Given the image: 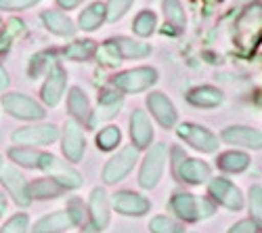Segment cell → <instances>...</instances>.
<instances>
[{
    "instance_id": "1",
    "label": "cell",
    "mask_w": 262,
    "mask_h": 233,
    "mask_svg": "<svg viewBox=\"0 0 262 233\" xmlns=\"http://www.w3.org/2000/svg\"><path fill=\"white\" fill-rule=\"evenodd\" d=\"M170 210L185 223H198L214 215L216 204L210 198H202L189 192H177L170 198Z\"/></svg>"
},
{
    "instance_id": "2",
    "label": "cell",
    "mask_w": 262,
    "mask_h": 233,
    "mask_svg": "<svg viewBox=\"0 0 262 233\" xmlns=\"http://www.w3.org/2000/svg\"><path fill=\"white\" fill-rule=\"evenodd\" d=\"M151 53V47L133 38H112L99 51V61L105 66H116L120 59H143Z\"/></svg>"
},
{
    "instance_id": "3",
    "label": "cell",
    "mask_w": 262,
    "mask_h": 233,
    "mask_svg": "<svg viewBox=\"0 0 262 233\" xmlns=\"http://www.w3.org/2000/svg\"><path fill=\"white\" fill-rule=\"evenodd\" d=\"M168 162V145L166 143H156L151 145L143 162H141V171H139V185L143 189H154L162 181L164 168Z\"/></svg>"
},
{
    "instance_id": "4",
    "label": "cell",
    "mask_w": 262,
    "mask_h": 233,
    "mask_svg": "<svg viewBox=\"0 0 262 233\" xmlns=\"http://www.w3.org/2000/svg\"><path fill=\"white\" fill-rule=\"evenodd\" d=\"M38 171L47 173L53 181H57V183L65 189V192L82 187V175L76 171L74 166H70L68 162L59 160V158H57V156H53V154H47V152H42V154H40Z\"/></svg>"
},
{
    "instance_id": "5",
    "label": "cell",
    "mask_w": 262,
    "mask_h": 233,
    "mask_svg": "<svg viewBox=\"0 0 262 233\" xmlns=\"http://www.w3.org/2000/svg\"><path fill=\"white\" fill-rule=\"evenodd\" d=\"M174 177L189 185H204L210 181V166L204 160L198 158H187L179 150H174Z\"/></svg>"
},
{
    "instance_id": "6",
    "label": "cell",
    "mask_w": 262,
    "mask_h": 233,
    "mask_svg": "<svg viewBox=\"0 0 262 233\" xmlns=\"http://www.w3.org/2000/svg\"><path fill=\"white\" fill-rule=\"evenodd\" d=\"M137 160H139V150L135 145L120 150L116 156H112V158H109V162L105 164V168H103V183L105 185H116L122 179H126L130 173H133Z\"/></svg>"
},
{
    "instance_id": "7",
    "label": "cell",
    "mask_w": 262,
    "mask_h": 233,
    "mask_svg": "<svg viewBox=\"0 0 262 233\" xmlns=\"http://www.w3.org/2000/svg\"><path fill=\"white\" fill-rule=\"evenodd\" d=\"M3 108L9 116L17 118V120H26V122H34V120H42L47 116L45 108L34 101L32 97L24 95V93H7L3 97Z\"/></svg>"
},
{
    "instance_id": "8",
    "label": "cell",
    "mask_w": 262,
    "mask_h": 233,
    "mask_svg": "<svg viewBox=\"0 0 262 233\" xmlns=\"http://www.w3.org/2000/svg\"><path fill=\"white\" fill-rule=\"evenodd\" d=\"M158 82V72L154 68H135L114 76L112 87L120 93H141Z\"/></svg>"
},
{
    "instance_id": "9",
    "label": "cell",
    "mask_w": 262,
    "mask_h": 233,
    "mask_svg": "<svg viewBox=\"0 0 262 233\" xmlns=\"http://www.w3.org/2000/svg\"><path fill=\"white\" fill-rule=\"evenodd\" d=\"M179 139H183L189 147H193L195 152L202 154H214L218 150V139L214 133H210L206 126L193 124V122H183L177 129Z\"/></svg>"
},
{
    "instance_id": "10",
    "label": "cell",
    "mask_w": 262,
    "mask_h": 233,
    "mask_svg": "<svg viewBox=\"0 0 262 233\" xmlns=\"http://www.w3.org/2000/svg\"><path fill=\"white\" fill-rule=\"evenodd\" d=\"M0 183L7 189V194L13 198V202L21 208H28L32 204V196H30V183L26 181V177L21 175L13 164H5L0 168Z\"/></svg>"
},
{
    "instance_id": "11",
    "label": "cell",
    "mask_w": 262,
    "mask_h": 233,
    "mask_svg": "<svg viewBox=\"0 0 262 233\" xmlns=\"http://www.w3.org/2000/svg\"><path fill=\"white\" fill-rule=\"evenodd\" d=\"M11 139L21 147H36V145H51L59 139V129L55 124H32L17 129Z\"/></svg>"
},
{
    "instance_id": "12",
    "label": "cell",
    "mask_w": 262,
    "mask_h": 233,
    "mask_svg": "<svg viewBox=\"0 0 262 233\" xmlns=\"http://www.w3.org/2000/svg\"><path fill=\"white\" fill-rule=\"evenodd\" d=\"M208 194L214 204H221L229 210H242L244 208V196L239 192V187H235L229 179L216 177L208 181Z\"/></svg>"
},
{
    "instance_id": "13",
    "label": "cell",
    "mask_w": 262,
    "mask_h": 233,
    "mask_svg": "<svg viewBox=\"0 0 262 233\" xmlns=\"http://www.w3.org/2000/svg\"><path fill=\"white\" fill-rule=\"evenodd\" d=\"M61 150L63 156L68 158L72 164H78L84 158L86 152V139H84V131L82 124H78L76 120H68L63 124V133H61Z\"/></svg>"
},
{
    "instance_id": "14",
    "label": "cell",
    "mask_w": 262,
    "mask_h": 233,
    "mask_svg": "<svg viewBox=\"0 0 262 233\" xmlns=\"http://www.w3.org/2000/svg\"><path fill=\"white\" fill-rule=\"evenodd\" d=\"M112 208L116 210L118 215H124V217H143L151 210V202L137 194V192H128V189H122V192H116L112 198Z\"/></svg>"
},
{
    "instance_id": "15",
    "label": "cell",
    "mask_w": 262,
    "mask_h": 233,
    "mask_svg": "<svg viewBox=\"0 0 262 233\" xmlns=\"http://www.w3.org/2000/svg\"><path fill=\"white\" fill-rule=\"evenodd\" d=\"M89 219L97 231H105L112 221V202L103 187H95L89 198Z\"/></svg>"
},
{
    "instance_id": "16",
    "label": "cell",
    "mask_w": 262,
    "mask_h": 233,
    "mask_svg": "<svg viewBox=\"0 0 262 233\" xmlns=\"http://www.w3.org/2000/svg\"><path fill=\"white\" fill-rule=\"evenodd\" d=\"M65 87H68V72H65L59 63L47 72V80L42 84L40 89V97H42V103L49 105V108H55L59 105L63 93H65Z\"/></svg>"
},
{
    "instance_id": "17",
    "label": "cell",
    "mask_w": 262,
    "mask_h": 233,
    "mask_svg": "<svg viewBox=\"0 0 262 233\" xmlns=\"http://www.w3.org/2000/svg\"><path fill=\"white\" fill-rule=\"evenodd\" d=\"M147 108L149 112L154 114V118L164 126V129H172L174 124L179 120V114H177V108L172 105V101L164 95V93H151L147 97Z\"/></svg>"
},
{
    "instance_id": "18",
    "label": "cell",
    "mask_w": 262,
    "mask_h": 233,
    "mask_svg": "<svg viewBox=\"0 0 262 233\" xmlns=\"http://www.w3.org/2000/svg\"><path fill=\"white\" fill-rule=\"evenodd\" d=\"M72 227H76V221L70 215V210H55V213L38 219L32 225L30 233H63Z\"/></svg>"
},
{
    "instance_id": "19",
    "label": "cell",
    "mask_w": 262,
    "mask_h": 233,
    "mask_svg": "<svg viewBox=\"0 0 262 233\" xmlns=\"http://www.w3.org/2000/svg\"><path fill=\"white\" fill-rule=\"evenodd\" d=\"M130 139H133L137 150H147L151 147L154 141V126L151 120L147 118V114L143 110H135L130 116Z\"/></svg>"
},
{
    "instance_id": "20",
    "label": "cell",
    "mask_w": 262,
    "mask_h": 233,
    "mask_svg": "<svg viewBox=\"0 0 262 233\" xmlns=\"http://www.w3.org/2000/svg\"><path fill=\"white\" fill-rule=\"evenodd\" d=\"M223 141L237 147H250V150H260L262 147V133L250 126H227L223 131Z\"/></svg>"
},
{
    "instance_id": "21",
    "label": "cell",
    "mask_w": 262,
    "mask_h": 233,
    "mask_svg": "<svg viewBox=\"0 0 262 233\" xmlns=\"http://www.w3.org/2000/svg\"><path fill=\"white\" fill-rule=\"evenodd\" d=\"M68 110L72 114V120H76L78 124H91L93 122L91 103L86 99V93L78 87L70 89V93H68Z\"/></svg>"
},
{
    "instance_id": "22",
    "label": "cell",
    "mask_w": 262,
    "mask_h": 233,
    "mask_svg": "<svg viewBox=\"0 0 262 233\" xmlns=\"http://www.w3.org/2000/svg\"><path fill=\"white\" fill-rule=\"evenodd\" d=\"M187 101L191 103V105H195V108H202V110H214V108H218V105H223V101H225V97H223V93L218 91V89H214V87H195V89H191L189 93H187Z\"/></svg>"
},
{
    "instance_id": "23",
    "label": "cell",
    "mask_w": 262,
    "mask_h": 233,
    "mask_svg": "<svg viewBox=\"0 0 262 233\" xmlns=\"http://www.w3.org/2000/svg\"><path fill=\"white\" fill-rule=\"evenodd\" d=\"M122 105H124V99H122L120 93L103 91L101 97H99V110L93 116V122L91 124H95V120H109V118H114L122 110Z\"/></svg>"
},
{
    "instance_id": "24",
    "label": "cell",
    "mask_w": 262,
    "mask_h": 233,
    "mask_svg": "<svg viewBox=\"0 0 262 233\" xmlns=\"http://www.w3.org/2000/svg\"><path fill=\"white\" fill-rule=\"evenodd\" d=\"M65 194V189L53 181L51 177H45V179H36L30 183V196L32 200H55L59 196Z\"/></svg>"
},
{
    "instance_id": "25",
    "label": "cell",
    "mask_w": 262,
    "mask_h": 233,
    "mask_svg": "<svg viewBox=\"0 0 262 233\" xmlns=\"http://www.w3.org/2000/svg\"><path fill=\"white\" fill-rule=\"evenodd\" d=\"M218 168H221L223 173H229V175H239V173H244L246 168L250 166V156L244 154V152H225L218 156Z\"/></svg>"
},
{
    "instance_id": "26",
    "label": "cell",
    "mask_w": 262,
    "mask_h": 233,
    "mask_svg": "<svg viewBox=\"0 0 262 233\" xmlns=\"http://www.w3.org/2000/svg\"><path fill=\"white\" fill-rule=\"evenodd\" d=\"M42 21H45V26L57 36H72L76 32L70 17H65L59 11H45L42 13Z\"/></svg>"
},
{
    "instance_id": "27",
    "label": "cell",
    "mask_w": 262,
    "mask_h": 233,
    "mask_svg": "<svg viewBox=\"0 0 262 233\" xmlns=\"http://www.w3.org/2000/svg\"><path fill=\"white\" fill-rule=\"evenodd\" d=\"M107 19V11H105V5H101V3H95V5H91L89 9H84L82 11V15H80V28L82 30H86V32H93V30H97L103 21Z\"/></svg>"
},
{
    "instance_id": "28",
    "label": "cell",
    "mask_w": 262,
    "mask_h": 233,
    "mask_svg": "<svg viewBox=\"0 0 262 233\" xmlns=\"http://www.w3.org/2000/svg\"><path fill=\"white\" fill-rule=\"evenodd\" d=\"M40 154H42V152L32 150V147H11V150H9L11 162L24 166V168H38Z\"/></svg>"
},
{
    "instance_id": "29",
    "label": "cell",
    "mask_w": 262,
    "mask_h": 233,
    "mask_svg": "<svg viewBox=\"0 0 262 233\" xmlns=\"http://www.w3.org/2000/svg\"><path fill=\"white\" fill-rule=\"evenodd\" d=\"M122 141V133L118 126H105V129H101L97 133V145L101 152H112L116 150V147L120 145Z\"/></svg>"
},
{
    "instance_id": "30",
    "label": "cell",
    "mask_w": 262,
    "mask_h": 233,
    "mask_svg": "<svg viewBox=\"0 0 262 233\" xmlns=\"http://www.w3.org/2000/svg\"><path fill=\"white\" fill-rule=\"evenodd\" d=\"M95 51H97V45L93 40H78L65 49V57L74 61H84V59H91Z\"/></svg>"
},
{
    "instance_id": "31",
    "label": "cell",
    "mask_w": 262,
    "mask_h": 233,
    "mask_svg": "<svg viewBox=\"0 0 262 233\" xmlns=\"http://www.w3.org/2000/svg\"><path fill=\"white\" fill-rule=\"evenodd\" d=\"M250 221L262 231V185L250 187Z\"/></svg>"
},
{
    "instance_id": "32",
    "label": "cell",
    "mask_w": 262,
    "mask_h": 233,
    "mask_svg": "<svg viewBox=\"0 0 262 233\" xmlns=\"http://www.w3.org/2000/svg\"><path fill=\"white\" fill-rule=\"evenodd\" d=\"M164 13L168 19V26L174 30H183L185 28V13L179 0H164Z\"/></svg>"
},
{
    "instance_id": "33",
    "label": "cell",
    "mask_w": 262,
    "mask_h": 233,
    "mask_svg": "<svg viewBox=\"0 0 262 233\" xmlns=\"http://www.w3.org/2000/svg\"><path fill=\"white\" fill-rule=\"evenodd\" d=\"M149 231H151V233H183L185 229H183L181 223H177L174 219L160 215V217H154V219H151V223H149Z\"/></svg>"
},
{
    "instance_id": "34",
    "label": "cell",
    "mask_w": 262,
    "mask_h": 233,
    "mask_svg": "<svg viewBox=\"0 0 262 233\" xmlns=\"http://www.w3.org/2000/svg\"><path fill=\"white\" fill-rule=\"evenodd\" d=\"M135 34H139V36H151L154 34V30H156V26H158V17H156V13H151V11H143L137 19H135Z\"/></svg>"
},
{
    "instance_id": "35",
    "label": "cell",
    "mask_w": 262,
    "mask_h": 233,
    "mask_svg": "<svg viewBox=\"0 0 262 233\" xmlns=\"http://www.w3.org/2000/svg\"><path fill=\"white\" fill-rule=\"evenodd\" d=\"M28 231H30V217L26 213L13 215L3 227H0V233H28Z\"/></svg>"
},
{
    "instance_id": "36",
    "label": "cell",
    "mask_w": 262,
    "mask_h": 233,
    "mask_svg": "<svg viewBox=\"0 0 262 233\" xmlns=\"http://www.w3.org/2000/svg\"><path fill=\"white\" fill-rule=\"evenodd\" d=\"M55 57H53V53H40V55H36L34 59H32V66H30V76L32 78H36V76H40L42 72H49L53 66H55Z\"/></svg>"
},
{
    "instance_id": "37",
    "label": "cell",
    "mask_w": 262,
    "mask_h": 233,
    "mask_svg": "<svg viewBox=\"0 0 262 233\" xmlns=\"http://www.w3.org/2000/svg\"><path fill=\"white\" fill-rule=\"evenodd\" d=\"M135 0H109L105 5V11H107V21H118L120 17H124V13L130 9Z\"/></svg>"
},
{
    "instance_id": "38",
    "label": "cell",
    "mask_w": 262,
    "mask_h": 233,
    "mask_svg": "<svg viewBox=\"0 0 262 233\" xmlns=\"http://www.w3.org/2000/svg\"><path fill=\"white\" fill-rule=\"evenodd\" d=\"M40 0H0V9L3 11H21V9H30Z\"/></svg>"
},
{
    "instance_id": "39",
    "label": "cell",
    "mask_w": 262,
    "mask_h": 233,
    "mask_svg": "<svg viewBox=\"0 0 262 233\" xmlns=\"http://www.w3.org/2000/svg\"><path fill=\"white\" fill-rule=\"evenodd\" d=\"M227 233H258V229H256V225L250 219H244V221L235 223Z\"/></svg>"
},
{
    "instance_id": "40",
    "label": "cell",
    "mask_w": 262,
    "mask_h": 233,
    "mask_svg": "<svg viewBox=\"0 0 262 233\" xmlns=\"http://www.w3.org/2000/svg\"><path fill=\"white\" fill-rule=\"evenodd\" d=\"M9 74H7V70L3 68V66H0V91H5L7 87H9Z\"/></svg>"
},
{
    "instance_id": "41",
    "label": "cell",
    "mask_w": 262,
    "mask_h": 233,
    "mask_svg": "<svg viewBox=\"0 0 262 233\" xmlns=\"http://www.w3.org/2000/svg\"><path fill=\"white\" fill-rule=\"evenodd\" d=\"M57 3L63 7V9H74L80 5V0H57Z\"/></svg>"
},
{
    "instance_id": "42",
    "label": "cell",
    "mask_w": 262,
    "mask_h": 233,
    "mask_svg": "<svg viewBox=\"0 0 262 233\" xmlns=\"http://www.w3.org/2000/svg\"><path fill=\"white\" fill-rule=\"evenodd\" d=\"M5 213H7V196L0 192V217H3Z\"/></svg>"
},
{
    "instance_id": "43",
    "label": "cell",
    "mask_w": 262,
    "mask_h": 233,
    "mask_svg": "<svg viewBox=\"0 0 262 233\" xmlns=\"http://www.w3.org/2000/svg\"><path fill=\"white\" fill-rule=\"evenodd\" d=\"M80 233H99V231H97V229H95L91 223H86V225L80 229Z\"/></svg>"
},
{
    "instance_id": "44",
    "label": "cell",
    "mask_w": 262,
    "mask_h": 233,
    "mask_svg": "<svg viewBox=\"0 0 262 233\" xmlns=\"http://www.w3.org/2000/svg\"><path fill=\"white\" fill-rule=\"evenodd\" d=\"M5 166V160H3V156H0V168H3Z\"/></svg>"
},
{
    "instance_id": "45",
    "label": "cell",
    "mask_w": 262,
    "mask_h": 233,
    "mask_svg": "<svg viewBox=\"0 0 262 233\" xmlns=\"http://www.w3.org/2000/svg\"><path fill=\"white\" fill-rule=\"evenodd\" d=\"M183 233H193V231H183Z\"/></svg>"
}]
</instances>
